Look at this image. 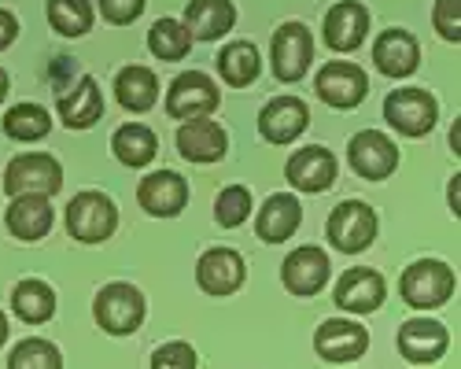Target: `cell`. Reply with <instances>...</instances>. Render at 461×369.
Returning a JSON list of instances; mask_svg holds the SVG:
<instances>
[{"label": "cell", "instance_id": "30bf717a", "mask_svg": "<svg viewBox=\"0 0 461 369\" xmlns=\"http://www.w3.org/2000/svg\"><path fill=\"white\" fill-rule=\"evenodd\" d=\"M332 277V263L329 255L314 244H303L295 248L285 263H281V281L292 295H299V300H311V295H318Z\"/></svg>", "mask_w": 461, "mask_h": 369}, {"label": "cell", "instance_id": "e0dca14e", "mask_svg": "<svg viewBox=\"0 0 461 369\" xmlns=\"http://www.w3.org/2000/svg\"><path fill=\"white\" fill-rule=\"evenodd\" d=\"M447 344H450V332L443 321H432V318H410L402 328H399V351L402 358H410L413 365H432L447 355Z\"/></svg>", "mask_w": 461, "mask_h": 369}, {"label": "cell", "instance_id": "cb8c5ba5", "mask_svg": "<svg viewBox=\"0 0 461 369\" xmlns=\"http://www.w3.org/2000/svg\"><path fill=\"white\" fill-rule=\"evenodd\" d=\"M237 26L233 0H188L185 8V30L192 41H218Z\"/></svg>", "mask_w": 461, "mask_h": 369}, {"label": "cell", "instance_id": "ac0fdd59", "mask_svg": "<svg viewBox=\"0 0 461 369\" xmlns=\"http://www.w3.org/2000/svg\"><path fill=\"white\" fill-rule=\"evenodd\" d=\"M244 277H248L244 258L233 248H211L196 263V281L207 295H233L244 284Z\"/></svg>", "mask_w": 461, "mask_h": 369}, {"label": "cell", "instance_id": "9c48e42d", "mask_svg": "<svg viewBox=\"0 0 461 369\" xmlns=\"http://www.w3.org/2000/svg\"><path fill=\"white\" fill-rule=\"evenodd\" d=\"M314 89H318V96H321L329 107L351 111V107H358V104L366 100L369 78H366L362 67H355V63H348V59H332V63H325V67L318 70Z\"/></svg>", "mask_w": 461, "mask_h": 369}, {"label": "cell", "instance_id": "ffe728a7", "mask_svg": "<svg viewBox=\"0 0 461 369\" xmlns=\"http://www.w3.org/2000/svg\"><path fill=\"white\" fill-rule=\"evenodd\" d=\"M373 63L388 78H410L420 63V45L410 30H384L373 41Z\"/></svg>", "mask_w": 461, "mask_h": 369}, {"label": "cell", "instance_id": "4fadbf2b", "mask_svg": "<svg viewBox=\"0 0 461 369\" xmlns=\"http://www.w3.org/2000/svg\"><path fill=\"white\" fill-rule=\"evenodd\" d=\"M366 347H369V332L351 318H329L314 332V351L325 362H355L366 355Z\"/></svg>", "mask_w": 461, "mask_h": 369}, {"label": "cell", "instance_id": "8d00e7d4", "mask_svg": "<svg viewBox=\"0 0 461 369\" xmlns=\"http://www.w3.org/2000/svg\"><path fill=\"white\" fill-rule=\"evenodd\" d=\"M144 4L148 0H100V15L111 26H130L144 15Z\"/></svg>", "mask_w": 461, "mask_h": 369}, {"label": "cell", "instance_id": "ab89813d", "mask_svg": "<svg viewBox=\"0 0 461 369\" xmlns=\"http://www.w3.org/2000/svg\"><path fill=\"white\" fill-rule=\"evenodd\" d=\"M5 96H8V70H0V104H5Z\"/></svg>", "mask_w": 461, "mask_h": 369}, {"label": "cell", "instance_id": "4dcf8cb0", "mask_svg": "<svg viewBox=\"0 0 461 369\" xmlns=\"http://www.w3.org/2000/svg\"><path fill=\"white\" fill-rule=\"evenodd\" d=\"M49 130H52V119L41 104H15L5 115V133L12 140H23V144L49 137Z\"/></svg>", "mask_w": 461, "mask_h": 369}, {"label": "cell", "instance_id": "d590c367", "mask_svg": "<svg viewBox=\"0 0 461 369\" xmlns=\"http://www.w3.org/2000/svg\"><path fill=\"white\" fill-rule=\"evenodd\" d=\"M151 369H196V351L192 344H163L156 355H151Z\"/></svg>", "mask_w": 461, "mask_h": 369}, {"label": "cell", "instance_id": "836d02e7", "mask_svg": "<svg viewBox=\"0 0 461 369\" xmlns=\"http://www.w3.org/2000/svg\"><path fill=\"white\" fill-rule=\"evenodd\" d=\"M248 214H251V193L244 189V184H229V189L218 193V200H214V218H218L221 230L244 226Z\"/></svg>", "mask_w": 461, "mask_h": 369}, {"label": "cell", "instance_id": "3957f363", "mask_svg": "<svg viewBox=\"0 0 461 369\" xmlns=\"http://www.w3.org/2000/svg\"><path fill=\"white\" fill-rule=\"evenodd\" d=\"M144 295L126 284V281H114L107 288H100L96 303H93V314H96V325L111 337H130V332L140 328L144 321Z\"/></svg>", "mask_w": 461, "mask_h": 369}, {"label": "cell", "instance_id": "44dd1931", "mask_svg": "<svg viewBox=\"0 0 461 369\" xmlns=\"http://www.w3.org/2000/svg\"><path fill=\"white\" fill-rule=\"evenodd\" d=\"M59 119L67 130H89L104 119V96L89 74H82L74 86L59 89Z\"/></svg>", "mask_w": 461, "mask_h": 369}, {"label": "cell", "instance_id": "83f0119b", "mask_svg": "<svg viewBox=\"0 0 461 369\" xmlns=\"http://www.w3.org/2000/svg\"><path fill=\"white\" fill-rule=\"evenodd\" d=\"M12 310H15V318H23L26 325H45V321L56 314V292H52L45 281L26 277V281H19L15 292H12Z\"/></svg>", "mask_w": 461, "mask_h": 369}, {"label": "cell", "instance_id": "d6a6232c", "mask_svg": "<svg viewBox=\"0 0 461 369\" xmlns=\"http://www.w3.org/2000/svg\"><path fill=\"white\" fill-rule=\"evenodd\" d=\"M8 369H63V355L56 344H49L41 337H30V340H19L12 347Z\"/></svg>", "mask_w": 461, "mask_h": 369}, {"label": "cell", "instance_id": "d4e9b609", "mask_svg": "<svg viewBox=\"0 0 461 369\" xmlns=\"http://www.w3.org/2000/svg\"><path fill=\"white\" fill-rule=\"evenodd\" d=\"M303 221V207L292 193H274L258 207V218H255V233L266 240V244H285L288 237H295Z\"/></svg>", "mask_w": 461, "mask_h": 369}, {"label": "cell", "instance_id": "d6986e66", "mask_svg": "<svg viewBox=\"0 0 461 369\" xmlns=\"http://www.w3.org/2000/svg\"><path fill=\"white\" fill-rule=\"evenodd\" d=\"M369 30V12L358 0H339L325 12V45L332 52H355L366 41Z\"/></svg>", "mask_w": 461, "mask_h": 369}, {"label": "cell", "instance_id": "7c38bea8", "mask_svg": "<svg viewBox=\"0 0 461 369\" xmlns=\"http://www.w3.org/2000/svg\"><path fill=\"white\" fill-rule=\"evenodd\" d=\"M285 177L299 193H325L339 177V163H336V156L329 152V148L311 144V148H299V152L288 159Z\"/></svg>", "mask_w": 461, "mask_h": 369}, {"label": "cell", "instance_id": "603a6c76", "mask_svg": "<svg viewBox=\"0 0 461 369\" xmlns=\"http://www.w3.org/2000/svg\"><path fill=\"white\" fill-rule=\"evenodd\" d=\"M5 221H8V233H12L15 240L33 244V240L49 237L56 214H52L49 196H30V193H26V196H12Z\"/></svg>", "mask_w": 461, "mask_h": 369}, {"label": "cell", "instance_id": "2e32d148", "mask_svg": "<svg viewBox=\"0 0 461 369\" xmlns=\"http://www.w3.org/2000/svg\"><path fill=\"white\" fill-rule=\"evenodd\" d=\"M137 200H140V207H144L148 214L174 218V214H181L185 203H188V181H185L177 170H156V174L140 177Z\"/></svg>", "mask_w": 461, "mask_h": 369}, {"label": "cell", "instance_id": "1f68e13d", "mask_svg": "<svg viewBox=\"0 0 461 369\" xmlns=\"http://www.w3.org/2000/svg\"><path fill=\"white\" fill-rule=\"evenodd\" d=\"M148 49H151V56H156V59L174 63V59H185V56H188L192 37H188L185 22H177V19H159L156 26L148 30Z\"/></svg>", "mask_w": 461, "mask_h": 369}, {"label": "cell", "instance_id": "f546056e", "mask_svg": "<svg viewBox=\"0 0 461 369\" xmlns=\"http://www.w3.org/2000/svg\"><path fill=\"white\" fill-rule=\"evenodd\" d=\"M93 4L89 0H49V26L59 37H86L93 30Z\"/></svg>", "mask_w": 461, "mask_h": 369}, {"label": "cell", "instance_id": "8992f818", "mask_svg": "<svg viewBox=\"0 0 461 369\" xmlns=\"http://www.w3.org/2000/svg\"><path fill=\"white\" fill-rule=\"evenodd\" d=\"M218 86L207 78L203 70H188V74H177L167 89V115L170 119H181V122H192V119H211L218 111Z\"/></svg>", "mask_w": 461, "mask_h": 369}, {"label": "cell", "instance_id": "9a60e30c", "mask_svg": "<svg viewBox=\"0 0 461 369\" xmlns=\"http://www.w3.org/2000/svg\"><path fill=\"white\" fill-rule=\"evenodd\" d=\"M384 295H388V284L376 270H366V266H351L343 270V277L336 281V307H343L348 314H373L380 310Z\"/></svg>", "mask_w": 461, "mask_h": 369}, {"label": "cell", "instance_id": "5b68a950", "mask_svg": "<svg viewBox=\"0 0 461 369\" xmlns=\"http://www.w3.org/2000/svg\"><path fill=\"white\" fill-rule=\"evenodd\" d=\"M384 119H388L392 130H399L402 137H425L436 119H439V104L432 93L425 89H392L388 100H384Z\"/></svg>", "mask_w": 461, "mask_h": 369}, {"label": "cell", "instance_id": "8fae6325", "mask_svg": "<svg viewBox=\"0 0 461 369\" xmlns=\"http://www.w3.org/2000/svg\"><path fill=\"white\" fill-rule=\"evenodd\" d=\"M348 159L355 166L358 177L366 181H384V177H392L395 166H399V148L388 133H380V130H362L351 137L348 144Z\"/></svg>", "mask_w": 461, "mask_h": 369}, {"label": "cell", "instance_id": "f35d334b", "mask_svg": "<svg viewBox=\"0 0 461 369\" xmlns=\"http://www.w3.org/2000/svg\"><path fill=\"white\" fill-rule=\"evenodd\" d=\"M8 332H12V328H8V314H5V310H0V347H5V344H8Z\"/></svg>", "mask_w": 461, "mask_h": 369}, {"label": "cell", "instance_id": "5bb4252c", "mask_svg": "<svg viewBox=\"0 0 461 369\" xmlns=\"http://www.w3.org/2000/svg\"><path fill=\"white\" fill-rule=\"evenodd\" d=\"M306 126H311V107L299 96H277L258 115V133L270 144H292L306 133Z\"/></svg>", "mask_w": 461, "mask_h": 369}, {"label": "cell", "instance_id": "ba28073f", "mask_svg": "<svg viewBox=\"0 0 461 369\" xmlns=\"http://www.w3.org/2000/svg\"><path fill=\"white\" fill-rule=\"evenodd\" d=\"M376 240V211L362 200H343L329 214V244L343 255H358Z\"/></svg>", "mask_w": 461, "mask_h": 369}, {"label": "cell", "instance_id": "60d3db41", "mask_svg": "<svg viewBox=\"0 0 461 369\" xmlns=\"http://www.w3.org/2000/svg\"><path fill=\"white\" fill-rule=\"evenodd\" d=\"M450 207H454V214H457V177H454V184H450Z\"/></svg>", "mask_w": 461, "mask_h": 369}, {"label": "cell", "instance_id": "6da1fadb", "mask_svg": "<svg viewBox=\"0 0 461 369\" xmlns=\"http://www.w3.org/2000/svg\"><path fill=\"white\" fill-rule=\"evenodd\" d=\"M119 230V207L104 193H78L67 207V233L78 244H104Z\"/></svg>", "mask_w": 461, "mask_h": 369}, {"label": "cell", "instance_id": "484cf974", "mask_svg": "<svg viewBox=\"0 0 461 369\" xmlns=\"http://www.w3.org/2000/svg\"><path fill=\"white\" fill-rule=\"evenodd\" d=\"M114 96H119V104L126 111L144 115V111H151L159 100V78L148 67H122L119 78H114Z\"/></svg>", "mask_w": 461, "mask_h": 369}, {"label": "cell", "instance_id": "277c9868", "mask_svg": "<svg viewBox=\"0 0 461 369\" xmlns=\"http://www.w3.org/2000/svg\"><path fill=\"white\" fill-rule=\"evenodd\" d=\"M5 189L8 196H56L63 189V166L45 152L15 156L5 170Z\"/></svg>", "mask_w": 461, "mask_h": 369}, {"label": "cell", "instance_id": "7a4b0ae2", "mask_svg": "<svg viewBox=\"0 0 461 369\" xmlns=\"http://www.w3.org/2000/svg\"><path fill=\"white\" fill-rule=\"evenodd\" d=\"M402 300L417 310H432L443 307L454 295V270L439 258H417L413 266H406L402 281H399Z\"/></svg>", "mask_w": 461, "mask_h": 369}, {"label": "cell", "instance_id": "e575fe53", "mask_svg": "<svg viewBox=\"0 0 461 369\" xmlns=\"http://www.w3.org/2000/svg\"><path fill=\"white\" fill-rule=\"evenodd\" d=\"M432 22H436V30H439L443 41L457 45V41H461V0H436Z\"/></svg>", "mask_w": 461, "mask_h": 369}, {"label": "cell", "instance_id": "52a82bcc", "mask_svg": "<svg viewBox=\"0 0 461 369\" xmlns=\"http://www.w3.org/2000/svg\"><path fill=\"white\" fill-rule=\"evenodd\" d=\"M314 63V37L303 22H285L274 33V45H270V67H274V78L292 86L299 82L306 70Z\"/></svg>", "mask_w": 461, "mask_h": 369}, {"label": "cell", "instance_id": "4316f807", "mask_svg": "<svg viewBox=\"0 0 461 369\" xmlns=\"http://www.w3.org/2000/svg\"><path fill=\"white\" fill-rule=\"evenodd\" d=\"M111 148H114V159H119V163L140 170V166H148L151 159H156V152H159V137L151 133L148 126H140V122H126V126L114 130Z\"/></svg>", "mask_w": 461, "mask_h": 369}, {"label": "cell", "instance_id": "f1b7e54d", "mask_svg": "<svg viewBox=\"0 0 461 369\" xmlns=\"http://www.w3.org/2000/svg\"><path fill=\"white\" fill-rule=\"evenodd\" d=\"M258 70H262V59H258V49L251 41H233L218 52V74H221L225 86L244 89L258 78Z\"/></svg>", "mask_w": 461, "mask_h": 369}, {"label": "cell", "instance_id": "74e56055", "mask_svg": "<svg viewBox=\"0 0 461 369\" xmlns=\"http://www.w3.org/2000/svg\"><path fill=\"white\" fill-rule=\"evenodd\" d=\"M15 37H19V19H15L12 12L0 8V52H5V49L15 41Z\"/></svg>", "mask_w": 461, "mask_h": 369}, {"label": "cell", "instance_id": "7402d4cb", "mask_svg": "<svg viewBox=\"0 0 461 369\" xmlns=\"http://www.w3.org/2000/svg\"><path fill=\"white\" fill-rule=\"evenodd\" d=\"M225 148H229V137L214 119H192V122H181L177 130V152L188 163H218L225 159Z\"/></svg>", "mask_w": 461, "mask_h": 369}]
</instances>
